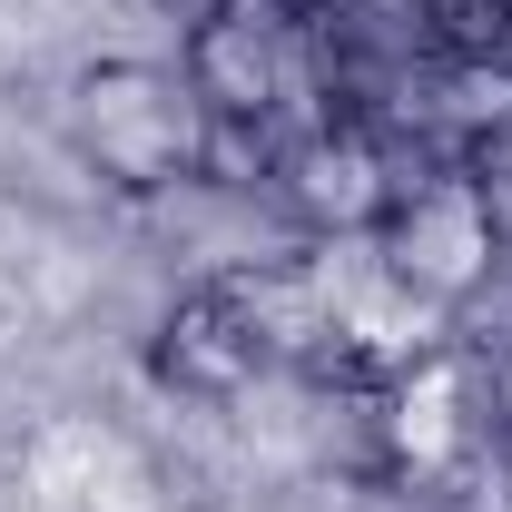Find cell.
Returning <instances> with one entry per match:
<instances>
[{
	"label": "cell",
	"instance_id": "7a4b0ae2",
	"mask_svg": "<svg viewBox=\"0 0 512 512\" xmlns=\"http://www.w3.org/2000/svg\"><path fill=\"white\" fill-rule=\"evenodd\" d=\"M188 99L207 119L227 128H256L276 119V99H286V50H276V20H266V0H217L207 20L188 30Z\"/></svg>",
	"mask_w": 512,
	"mask_h": 512
},
{
	"label": "cell",
	"instance_id": "6da1fadb",
	"mask_svg": "<svg viewBox=\"0 0 512 512\" xmlns=\"http://www.w3.org/2000/svg\"><path fill=\"white\" fill-rule=\"evenodd\" d=\"M188 119H197V99H188V79H168V69H148V60L79 69V138H89L99 178H119V188H168L197 158Z\"/></svg>",
	"mask_w": 512,
	"mask_h": 512
},
{
	"label": "cell",
	"instance_id": "277c9868",
	"mask_svg": "<svg viewBox=\"0 0 512 512\" xmlns=\"http://www.w3.org/2000/svg\"><path fill=\"white\" fill-rule=\"evenodd\" d=\"M286 197L306 207V227L355 237V227H384L394 178H384V158H375V138H365V128H316V138L286 158Z\"/></svg>",
	"mask_w": 512,
	"mask_h": 512
},
{
	"label": "cell",
	"instance_id": "3957f363",
	"mask_svg": "<svg viewBox=\"0 0 512 512\" xmlns=\"http://www.w3.org/2000/svg\"><path fill=\"white\" fill-rule=\"evenodd\" d=\"M384 227H394V276L424 286V296H463L483 276V256H493V207H483L473 178H434L414 197L394 188Z\"/></svg>",
	"mask_w": 512,
	"mask_h": 512
}]
</instances>
